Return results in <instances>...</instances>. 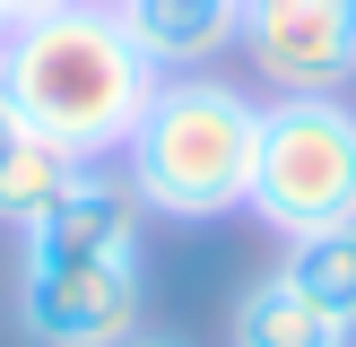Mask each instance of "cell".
Masks as SVG:
<instances>
[{
  "label": "cell",
  "instance_id": "6da1fadb",
  "mask_svg": "<svg viewBox=\"0 0 356 347\" xmlns=\"http://www.w3.org/2000/svg\"><path fill=\"white\" fill-rule=\"evenodd\" d=\"M0 96L70 165H113L122 139L148 113V96H156V69L122 35L113 0H70L52 17L9 26V44H0Z\"/></svg>",
  "mask_w": 356,
  "mask_h": 347
},
{
  "label": "cell",
  "instance_id": "7a4b0ae2",
  "mask_svg": "<svg viewBox=\"0 0 356 347\" xmlns=\"http://www.w3.org/2000/svg\"><path fill=\"white\" fill-rule=\"evenodd\" d=\"M122 183L148 217L165 226H218L252 208V165H261V96L218 69L200 78H156L139 130L122 139Z\"/></svg>",
  "mask_w": 356,
  "mask_h": 347
},
{
  "label": "cell",
  "instance_id": "3957f363",
  "mask_svg": "<svg viewBox=\"0 0 356 347\" xmlns=\"http://www.w3.org/2000/svg\"><path fill=\"white\" fill-rule=\"evenodd\" d=\"M278 243L356 226V104L348 96H261L252 208Z\"/></svg>",
  "mask_w": 356,
  "mask_h": 347
},
{
  "label": "cell",
  "instance_id": "277c9868",
  "mask_svg": "<svg viewBox=\"0 0 356 347\" xmlns=\"http://www.w3.org/2000/svg\"><path fill=\"white\" fill-rule=\"evenodd\" d=\"M148 312L139 252H35L17 269V321L35 347H131Z\"/></svg>",
  "mask_w": 356,
  "mask_h": 347
},
{
  "label": "cell",
  "instance_id": "5b68a950",
  "mask_svg": "<svg viewBox=\"0 0 356 347\" xmlns=\"http://www.w3.org/2000/svg\"><path fill=\"white\" fill-rule=\"evenodd\" d=\"M243 69L270 96L356 87V0H243Z\"/></svg>",
  "mask_w": 356,
  "mask_h": 347
},
{
  "label": "cell",
  "instance_id": "8992f818",
  "mask_svg": "<svg viewBox=\"0 0 356 347\" xmlns=\"http://www.w3.org/2000/svg\"><path fill=\"white\" fill-rule=\"evenodd\" d=\"M113 17L156 78H200L243 44V0H113Z\"/></svg>",
  "mask_w": 356,
  "mask_h": 347
},
{
  "label": "cell",
  "instance_id": "52a82bcc",
  "mask_svg": "<svg viewBox=\"0 0 356 347\" xmlns=\"http://www.w3.org/2000/svg\"><path fill=\"white\" fill-rule=\"evenodd\" d=\"M235 347H356V330L330 321L296 278L270 269V278H252L235 295Z\"/></svg>",
  "mask_w": 356,
  "mask_h": 347
},
{
  "label": "cell",
  "instance_id": "ba28073f",
  "mask_svg": "<svg viewBox=\"0 0 356 347\" xmlns=\"http://www.w3.org/2000/svg\"><path fill=\"white\" fill-rule=\"evenodd\" d=\"M70 174H79V165H70L52 139H35L26 113L0 96V226H17V235H26V226L70 191Z\"/></svg>",
  "mask_w": 356,
  "mask_h": 347
},
{
  "label": "cell",
  "instance_id": "9c48e42d",
  "mask_svg": "<svg viewBox=\"0 0 356 347\" xmlns=\"http://www.w3.org/2000/svg\"><path fill=\"white\" fill-rule=\"evenodd\" d=\"M278 278H296L330 321L356 330V226H330V235L287 243V252H278Z\"/></svg>",
  "mask_w": 356,
  "mask_h": 347
},
{
  "label": "cell",
  "instance_id": "30bf717a",
  "mask_svg": "<svg viewBox=\"0 0 356 347\" xmlns=\"http://www.w3.org/2000/svg\"><path fill=\"white\" fill-rule=\"evenodd\" d=\"M9 9V26H26V17H52V9H70V0H0Z\"/></svg>",
  "mask_w": 356,
  "mask_h": 347
},
{
  "label": "cell",
  "instance_id": "8fae6325",
  "mask_svg": "<svg viewBox=\"0 0 356 347\" xmlns=\"http://www.w3.org/2000/svg\"><path fill=\"white\" fill-rule=\"evenodd\" d=\"M131 347H183V339H148V330H139V339H131Z\"/></svg>",
  "mask_w": 356,
  "mask_h": 347
},
{
  "label": "cell",
  "instance_id": "7c38bea8",
  "mask_svg": "<svg viewBox=\"0 0 356 347\" xmlns=\"http://www.w3.org/2000/svg\"><path fill=\"white\" fill-rule=\"evenodd\" d=\"M0 44H9V9H0Z\"/></svg>",
  "mask_w": 356,
  "mask_h": 347
}]
</instances>
